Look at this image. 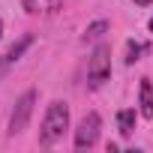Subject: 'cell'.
Here are the masks:
<instances>
[{"label":"cell","instance_id":"obj_6","mask_svg":"<svg viewBox=\"0 0 153 153\" xmlns=\"http://www.w3.org/2000/svg\"><path fill=\"white\" fill-rule=\"evenodd\" d=\"M138 114L153 120V84L150 78H141V87H138Z\"/></svg>","mask_w":153,"mask_h":153},{"label":"cell","instance_id":"obj_2","mask_svg":"<svg viewBox=\"0 0 153 153\" xmlns=\"http://www.w3.org/2000/svg\"><path fill=\"white\" fill-rule=\"evenodd\" d=\"M111 78V48L105 42H99L87 60V87L90 90H99L105 81Z\"/></svg>","mask_w":153,"mask_h":153},{"label":"cell","instance_id":"obj_11","mask_svg":"<svg viewBox=\"0 0 153 153\" xmlns=\"http://www.w3.org/2000/svg\"><path fill=\"white\" fill-rule=\"evenodd\" d=\"M147 30H150V33H153V18H150V21H147Z\"/></svg>","mask_w":153,"mask_h":153},{"label":"cell","instance_id":"obj_5","mask_svg":"<svg viewBox=\"0 0 153 153\" xmlns=\"http://www.w3.org/2000/svg\"><path fill=\"white\" fill-rule=\"evenodd\" d=\"M30 45H33V33H24V36H18V39L3 51V57H0V81H3V75H6V72L24 57V51H27Z\"/></svg>","mask_w":153,"mask_h":153},{"label":"cell","instance_id":"obj_3","mask_svg":"<svg viewBox=\"0 0 153 153\" xmlns=\"http://www.w3.org/2000/svg\"><path fill=\"white\" fill-rule=\"evenodd\" d=\"M33 108H36V90H24V93L18 96L12 114H9V126H6V132H9V135L24 132L27 123H30V117H33Z\"/></svg>","mask_w":153,"mask_h":153},{"label":"cell","instance_id":"obj_9","mask_svg":"<svg viewBox=\"0 0 153 153\" xmlns=\"http://www.w3.org/2000/svg\"><path fill=\"white\" fill-rule=\"evenodd\" d=\"M108 27H111L108 21H93V24H87V30H84V42H96Z\"/></svg>","mask_w":153,"mask_h":153},{"label":"cell","instance_id":"obj_10","mask_svg":"<svg viewBox=\"0 0 153 153\" xmlns=\"http://www.w3.org/2000/svg\"><path fill=\"white\" fill-rule=\"evenodd\" d=\"M135 3H138V6H150V3H153V0H135Z\"/></svg>","mask_w":153,"mask_h":153},{"label":"cell","instance_id":"obj_7","mask_svg":"<svg viewBox=\"0 0 153 153\" xmlns=\"http://www.w3.org/2000/svg\"><path fill=\"white\" fill-rule=\"evenodd\" d=\"M135 117H138L135 108H120V111H117V126H120V135H123V138H129V135L135 132Z\"/></svg>","mask_w":153,"mask_h":153},{"label":"cell","instance_id":"obj_4","mask_svg":"<svg viewBox=\"0 0 153 153\" xmlns=\"http://www.w3.org/2000/svg\"><path fill=\"white\" fill-rule=\"evenodd\" d=\"M99 129H102V117L96 111H87L75 129V150H90L99 141Z\"/></svg>","mask_w":153,"mask_h":153},{"label":"cell","instance_id":"obj_8","mask_svg":"<svg viewBox=\"0 0 153 153\" xmlns=\"http://www.w3.org/2000/svg\"><path fill=\"white\" fill-rule=\"evenodd\" d=\"M144 51H147V42H135V39H129V42H126V63H129V66L138 63Z\"/></svg>","mask_w":153,"mask_h":153},{"label":"cell","instance_id":"obj_12","mask_svg":"<svg viewBox=\"0 0 153 153\" xmlns=\"http://www.w3.org/2000/svg\"><path fill=\"white\" fill-rule=\"evenodd\" d=\"M0 36H3V18H0Z\"/></svg>","mask_w":153,"mask_h":153},{"label":"cell","instance_id":"obj_1","mask_svg":"<svg viewBox=\"0 0 153 153\" xmlns=\"http://www.w3.org/2000/svg\"><path fill=\"white\" fill-rule=\"evenodd\" d=\"M69 129V105L63 99H54L42 117V129H39V144L42 147H51L63 138V132Z\"/></svg>","mask_w":153,"mask_h":153}]
</instances>
